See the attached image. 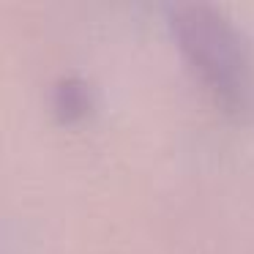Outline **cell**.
<instances>
[{"label": "cell", "mask_w": 254, "mask_h": 254, "mask_svg": "<svg viewBox=\"0 0 254 254\" xmlns=\"http://www.w3.org/2000/svg\"><path fill=\"white\" fill-rule=\"evenodd\" d=\"M170 28L186 63L224 112H246L254 104V68L249 47L232 22L208 3L170 6Z\"/></svg>", "instance_id": "obj_1"}, {"label": "cell", "mask_w": 254, "mask_h": 254, "mask_svg": "<svg viewBox=\"0 0 254 254\" xmlns=\"http://www.w3.org/2000/svg\"><path fill=\"white\" fill-rule=\"evenodd\" d=\"M55 110L63 121H74V118H82L88 110V93H85V85L74 77H66L55 85Z\"/></svg>", "instance_id": "obj_2"}]
</instances>
